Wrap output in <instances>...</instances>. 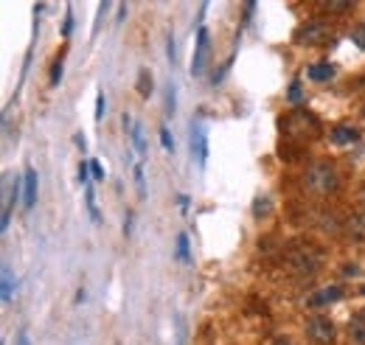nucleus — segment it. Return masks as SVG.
Returning <instances> with one entry per match:
<instances>
[{
	"mask_svg": "<svg viewBox=\"0 0 365 345\" xmlns=\"http://www.w3.org/2000/svg\"><path fill=\"white\" fill-rule=\"evenodd\" d=\"M270 211H273L270 196H256V202H253V217H256V219H261V217H267Z\"/></svg>",
	"mask_w": 365,
	"mask_h": 345,
	"instance_id": "nucleus-18",
	"label": "nucleus"
},
{
	"mask_svg": "<svg viewBox=\"0 0 365 345\" xmlns=\"http://www.w3.org/2000/svg\"><path fill=\"white\" fill-rule=\"evenodd\" d=\"M186 342V326H183V317H177V345Z\"/></svg>",
	"mask_w": 365,
	"mask_h": 345,
	"instance_id": "nucleus-31",
	"label": "nucleus"
},
{
	"mask_svg": "<svg viewBox=\"0 0 365 345\" xmlns=\"http://www.w3.org/2000/svg\"><path fill=\"white\" fill-rule=\"evenodd\" d=\"M362 295H365V287H362Z\"/></svg>",
	"mask_w": 365,
	"mask_h": 345,
	"instance_id": "nucleus-37",
	"label": "nucleus"
},
{
	"mask_svg": "<svg viewBox=\"0 0 365 345\" xmlns=\"http://www.w3.org/2000/svg\"><path fill=\"white\" fill-rule=\"evenodd\" d=\"M138 93L143 99L152 96V76H149V71H138Z\"/></svg>",
	"mask_w": 365,
	"mask_h": 345,
	"instance_id": "nucleus-16",
	"label": "nucleus"
},
{
	"mask_svg": "<svg viewBox=\"0 0 365 345\" xmlns=\"http://www.w3.org/2000/svg\"><path fill=\"white\" fill-rule=\"evenodd\" d=\"M90 177L93 180H104V169H102L99 160H90Z\"/></svg>",
	"mask_w": 365,
	"mask_h": 345,
	"instance_id": "nucleus-29",
	"label": "nucleus"
},
{
	"mask_svg": "<svg viewBox=\"0 0 365 345\" xmlns=\"http://www.w3.org/2000/svg\"><path fill=\"white\" fill-rule=\"evenodd\" d=\"M346 233L354 242H365V214H351L346 219Z\"/></svg>",
	"mask_w": 365,
	"mask_h": 345,
	"instance_id": "nucleus-11",
	"label": "nucleus"
},
{
	"mask_svg": "<svg viewBox=\"0 0 365 345\" xmlns=\"http://www.w3.org/2000/svg\"><path fill=\"white\" fill-rule=\"evenodd\" d=\"M135 188H138V196L143 199L146 196V180H143V166L135 163Z\"/></svg>",
	"mask_w": 365,
	"mask_h": 345,
	"instance_id": "nucleus-22",
	"label": "nucleus"
},
{
	"mask_svg": "<svg viewBox=\"0 0 365 345\" xmlns=\"http://www.w3.org/2000/svg\"><path fill=\"white\" fill-rule=\"evenodd\" d=\"M348 337L357 342V345H365V312L354 314L348 320Z\"/></svg>",
	"mask_w": 365,
	"mask_h": 345,
	"instance_id": "nucleus-13",
	"label": "nucleus"
},
{
	"mask_svg": "<svg viewBox=\"0 0 365 345\" xmlns=\"http://www.w3.org/2000/svg\"><path fill=\"white\" fill-rule=\"evenodd\" d=\"M15 345H31V339H29V331H20V334H17V339H15Z\"/></svg>",
	"mask_w": 365,
	"mask_h": 345,
	"instance_id": "nucleus-33",
	"label": "nucleus"
},
{
	"mask_svg": "<svg viewBox=\"0 0 365 345\" xmlns=\"http://www.w3.org/2000/svg\"><path fill=\"white\" fill-rule=\"evenodd\" d=\"M70 31H73V9L67 6V17H65V28H62V34L70 37Z\"/></svg>",
	"mask_w": 365,
	"mask_h": 345,
	"instance_id": "nucleus-30",
	"label": "nucleus"
},
{
	"mask_svg": "<svg viewBox=\"0 0 365 345\" xmlns=\"http://www.w3.org/2000/svg\"><path fill=\"white\" fill-rule=\"evenodd\" d=\"M85 202H88V211H90L93 222H102V214H99V208H96V194H93V188H90V185L85 188Z\"/></svg>",
	"mask_w": 365,
	"mask_h": 345,
	"instance_id": "nucleus-20",
	"label": "nucleus"
},
{
	"mask_svg": "<svg viewBox=\"0 0 365 345\" xmlns=\"http://www.w3.org/2000/svg\"><path fill=\"white\" fill-rule=\"evenodd\" d=\"M191 160H197L200 166H205L208 160V135L202 124H191Z\"/></svg>",
	"mask_w": 365,
	"mask_h": 345,
	"instance_id": "nucleus-5",
	"label": "nucleus"
},
{
	"mask_svg": "<svg viewBox=\"0 0 365 345\" xmlns=\"http://www.w3.org/2000/svg\"><path fill=\"white\" fill-rule=\"evenodd\" d=\"M73 141H76V146L85 152V135H76V137H73Z\"/></svg>",
	"mask_w": 365,
	"mask_h": 345,
	"instance_id": "nucleus-35",
	"label": "nucleus"
},
{
	"mask_svg": "<svg viewBox=\"0 0 365 345\" xmlns=\"http://www.w3.org/2000/svg\"><path fill=\"white\" fill-rule=\"evenodd\" d=\"M273 345H289V342H286V339H284V337H278V339H275V342H273Z\"/></svg>",
	"mask_w": 365,
	"mask_h": 345,
	"instance_id": "nucleus-36",
	"label": "nucleus"
},
{
	"mask_svg": "<svg viewBox=\"0 0 365 345\" xmlns=\"http://www.w3.org/2000/svg\"><path fill=\"white\" fill-rule=\"evenodd\" d=\"M304 183H307V188L312 194H332L337 188V169H334V163H329V160L312 163L307 169V174H304Z\"/></svg>",
	"mask_w": 365,
	"mask_h": 345,
	"instance_id": "nucleus-1",
	"label": "nucleus"
},
{
	"mask_svg": "<svg viewBox=\"0 0 365 345\" xmlns=\"http://www.w3.org/2000/svg\"><path fill=\"white\" fill-rule=\"evenodd\" d=\"M323 12H332V15H343V12H351L354 3H348V0H329V3H321Z\"/></svg>",
	"mask_w": 365,
	"mask_h": 345,
	"instance_id": "nucleus-17",
	"label": "nucleus"
},
{
	"mask_svg": "<svg viewBox=\"0 0 365 345\" xmlns=\"http://www.w3.org/2000/svg\"><path fill=\"white\" fill-rule=\"evenodd\" d=\"M132 233V211H127V222H124V236Z\"/></svg>",
	"mask_w": 365,
	"mask_h": 345,
	"instance_id": "nucleus-34",
	"label": "nucleus"
},
{
	"mask_svg": "<svg viewBox=\"0 0 365 345\" xmlns=\"http://www.w3.org/2000/svg\"><path fill=\"white\" fill-rule=\"evenodd\" d=\"M37 202V171L34 169H26L23 171V208H34Z\"/></svg>",
	"mask_w": 365,
	"mask_h": 345,
	"instance_id": "nucleus-8",
	"label": "nucleus"
},
{
	"mask_svg": "<svg viewBox=\"0 0 365 345\" xmlns=\"http://www.w3.org/2000/svg\"><path fill=\"white\" fill-rule=\"evenodd\" d=\"M166 53H169V62L175 65V62H177V42H175L172 34H169V42H166Z\"/></svg>",
	"mask_w": 365,
	"mask_h": 345,
	"instance_id": "nucleus-28",
	"label": "nucleus"
},
{
	"mask_svg": "<svg viewBox=\"0 0 365 345\" xmlns=\"http://www.w3.org/2000/svg\"><path fill=\"white\" fill-rule=\"evenodd\" d=\"M289 101H301V87H298V82H292V87H289Z\"/></svg>",
	"mask_w": 365,
	"mask_h": 345,
	"instance_id": "nucleus-32",
	"label": "nucleus"
},
{
	"mask_svg": "<svg viewBox=\"0 0 365 345\" xmlns=\"http://www.w3.org/2000/svg\"><path fill=\"white\" fill-rule=\"evenodd\" d=\"M205 56H208V28L200 26L197 28V48H194V59H191V76H200L205 71Z\"/></svg>",
	"mask_w": 365,
	"mask_h": 345,
	"instance_id": "nucleus-6",
	"label": "nucleus"
},
{
	"mask_svg": "<svg viewBox=\"0 0 365 345\" xmlns=\"http://www.w3.org/2000/svg\"><path fill=\"white\" fill-rule=\"evenodd\" d=\"M354 141H359V132L354 129V126H334L332 129V144H337V146H348V144H354Z\"/></svg>",
	"mask_w": 365,
	"mask_h": 345,
	"instance_id": "nucleus-9",
	"label": "nucleus"
},
{
	"mask_svg": "<svg viewBox=\"0 0 365 345\" xmlns=\"http://www.w3.org/2000/svg\"><path fill=\"white\" fill-rule=\"evenodd\" d=\"M351 42H354L359 51H365V26H357V28L351 31Z\"/></svg>",
	"mask_w": 365,
	"mask_h": 345,
	"instance_id": "nucleus-24",
	"label": "nucleus"
},
{
	"mask_svg": "<svg viewBox=\"0 0 365 345\" xmlns=\"http://www.w3.org/2000/svg\"><path fill=\"white\" fill-rule=\"evenodd\" d=\"M307 76H309L312 82H329V79L334 76V65H329V62H323V65H312L309 71H307Z\"/></svg>",
	"mask_w": 365,
	"mask_h": 345,
	"instance_id": "nucleus-14",
	"label": "nucleus"
},
{
	"mask_svg": "<svg viewBox=\"0 0 365 345\" xmlns=\"http://www.w3.org/2000/svg\"><path fill=\"white\" fill-rule=\"evenodd\" d=\"M343 298V292H340V287H329V289H321V292H315L307 303L312 306V309H318V306H326V303H334V301H340Z\"/></svg>",
	"mask_w": 365,
	"mask_h": 345,
	"instance_id": "nucleus-10",
	"label": "nucleus"
},
{
	"mask_svg": "<svg viewBox=\"0 0 365 345\" xmlns=\"http://www.w3.org/2000/svg\"><path fill=\"white\" fill-rule=\"evenodd\" d=\"M59 79H62V59H54V65H51V87H56Z\"/></svg>",
	"mask_w": 365,
	"mask_h": 345,
	"instance_id": "nucleus-25",
	"label": "nucleus"
},
{
	"mask_svg": "<svg viewBox=\"0 0 365 345\" xmlns=\"http://www.w3.org/2000/svg\"><path fill=\"white\" fill-rule=\"evenodd\" d=\"M129 135H132V144H135V152L143 158L146 155V137H143V126L140 124H135L132 129H129Z\"/></svg>",
	"mask_w": 365,
	"mask_h": 345,
	"instance_id": "nucleus-15",
	"label": "nucleus"
},
{
	"mask_svg": "<svg viewBox=\"0 0 365 345\" xmlns=\"http://www.w3.org/2000/svg\"><path fill=\"white\" fill-rule=\"evenodd\" d=\"M104 112H107V101H104V93L99 90V93H96V121H102Z\"/></svg>",
	"mask_w": 365,
	"mask_h": 345,
	"instance_id": "nucleus-26",
	"label": "nucleus"
},
{
	"mask_svg": "<svg viewBox=\"0 0 365 345\" xmlns=\"http://www.w3.org/2000/svg\"><path fill=\"white\" fill-rule=\"evenodd\" d=\"M286 126H289V132H295V135H307V126L318 129V118L309 115L307 110H295V112L286 118Z\"/></svg>",
	"mask_w": 365,
	"mask_h": 345,
	"instance_id": "nucleus-7",
	"label": "nucleus"
},
{
	"mask_svg": "<svg viewBox=\"0 0 365 345\" xmlns=\"http://www.w3.org/2000/svg\"><path fill=\"white\" fill-rule=\"evenodd\" d=\"M177 258H180L183 264H191V253H188V236H186V233H180V236H177Z\"/></svg>",
	"mask_w": 365,
	"mask_h": 345,
	"instance_id": "nucleus-19",
	"label": "nucleus"
},
{
	"mask_svg": "<svg viewBox=\"0 0 365 345\" xmlns=\"http://www.w3.org/2000/svg\"><path fill=\"white\" fill-rule=\"evenodd\" d=\"M161 144H163V149L172 155L175 152V141H172V135H169V129H161Z\"/></svg>",
	"mask_w": 365,
	"mask_h": 345,
	"instance_id": "nucleus-27",
	"label": "nucleus"
},
{
	"mask_svg": "<svg viewBox=\"0 0 365 345\" xmlns=\"http://www.w3.org/2000/svg\"><path fill=\"white\" fill-rule=\"evenodd\" d=\"M332 37V26L323 20H309L295 31V42L298 45H321Z\"/></svg>",
	"mask_w": 365,
	"mask_h": 345,
	"instance_id": "nucleus-3",
	"label": "nucleus"
},
{
	"mask_svg": "<svg viewBox=\"0 0 365 345\" xmlns=\"http://www.w3.org/2000/svg\"><path fill=\"white\" fill-rule=\"evenodd\" d=\"M307 337L318 345H332L334 342V323L323 314H315L307 320Z\"/></svg>",
	"mask_w": 365,
	"mask_h": 345,
	"instance_id": "nucleus-4",
	"label": "nucleus"
},
{
	"mask_svg": "<svg viewBox=\"0 0 365 345\" xmlns=\"http://www.w3.org/2000/svg\"><path fill=\"white\" fill-rule=\"evenodd\" d=\"M177 110V93H175V85L166 87V115H175Z\"/></svg>",
	"mask_w": 365,
	"mask_h": 345,
	"instance_id": "nucleus-23",
	"label": "nucleus"
},
{
	"mask_svg": "<svg viewBox=\"0 0 365 345\" xmlns=\"http://www.w3.org/2000/svg\"><path fill=\"white\" fill-rule=\"evenodd\" d=\"M12 289H15V278H12V269L3 267V303L12 301Z\"/></svg>",
	"mask_w": 365,
	"mask_h": 345,
	"instance_id": "nucleus-21",
	"label": "nucleus"
},
{
	"mask_svg": "<svg viewBox=\"0 0 365 345\" xmlns=\"http://www.w3.org/2000/svg\"><path fill=\"white\" fill-rule=\"evenodd\" d=\"M321 267V250L315 247H295L286 255V269L298 278H309V275Z\"/></svg>",
	"mask_w": 365,
	"mask_h": 345,
	"instance_id": "nucleus-2",
	"label": "nucleus"
},
{
	"mask_svg": "<svg viewBox=\"0 0 365 345\" xmlns=\"http://www.w3.org/2000/svg\"><path fill=\"white\" fill-rule=\"evenodd\" d=\"M17 196H20V177H15L12 180V188H9V196H6V205H3V222H0V228H9V219H12V205L17 202Z\"/></svg>",
	"mask_w": 365,
	"mask_h": 345,
	"instance_id": "nucleus-12",
	"label": "nucleus"
}]
</instances>
